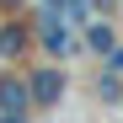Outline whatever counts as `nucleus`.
<instances>
[{
  "mask_svg": "<svg viewBox=\"0 0 123 123\" xmlns=\"http://www.w3.org/2000/svg\"><path fill=\"white\" fill-rule=\"evenodd\" d=\"M107 70H118V75H123V48H112V54H107Z\"/></svg>",
  "mask_w": 123,
  "mask_h": 123,
  "instance_id": "nucleus-4",
  "label": "nucleus"
},
{
  "mask_svg": "<svg viewBox=\"0 0 123 123\" xmlns=\"http://www.w3.org/2000/svg\"><path fill=\"white\" fill-rule=\"evenodd\" d=\"M91 43H96L102 54H112V27H91Z\"/></svg>",
  "mask_w": 123,
  "mask_h": 123,
  "instance_id": "nucleus-3",
  "label": "nucleus"
},
{
  "mask_svg": "<svg viewBox=\"0 0 123 123\" xmlns=\"http://www.w3.org/2000/svg\"><path fill=\"white\" fill-rule=\"evenodd\" d=\"M0 102H6V107H22V102H27V86L6 80V86H0Z\"/></svg>",
  "mask_w": 123,
  "mask_h": 123,
  "instance_id": "nucleus-1",
  "label": "nucleus"
},
{
  "mask_svg": "<svg viewBox=\"0 0 123 123\" xmlns=\"http://www.w3.org/2000/svg\"><path fill=\"white\" fill-rule=\"evenodd\" d=\"M32 91L43 96V102H48V96H59V75H37V86H32Z\"/></svg>",
  "mask_w": 123,
  "mask_h": 123,
  "instance_id": "nucleus-2",
  "label": "nucleus"
}]
</instances>
